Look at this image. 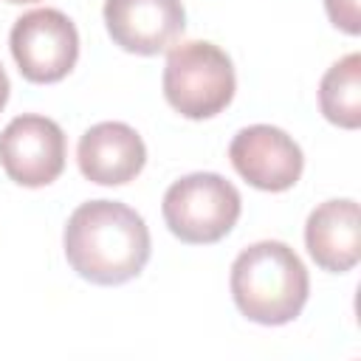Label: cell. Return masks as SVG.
Instances as JSON below:
<instances>
[{
  "mask_svg": "<svg viewBox=\"0 0 361 361\" xmlns=\"http://www.w3.org/2000/svg\"><path fill=\"white\" fill-rule=\"evenodd\" d=\"M68 265L93 285H124L149 259L144 217L118 200H87L73 209L62 234Z\"/></svg>",
  "mask_w": 361,
  "mask_h": 361,
  "instance_id": "1",
  "label": "cell"
},
{
  "mask_svg": "<svg viewBox=\"0 0 361 361\" xmlns=\"http://www.w3.org/2000/svg\"><path fill=\"white\" fill-rule=\"evenodd\" d=\"M310 293L307 268L299 254L279 240L243 248L231 265V296L237 310L265 327L293 322Z\"/></svg>",
  "mask_w": 361,
  "mask_h": 361,
  "instance_id": "2",
  "label": "cell"
},
{
  "mask_svg": "<svg viewBox=\"0 0 361 361\" xmlns=\"http://www.w3.org/2000/svg\"><path fill=\"white\" fill-rule=\"evenodd\" d=\"M237 90V76L228 54L206 39H192L169 48L164 65V99L183 118L200 121L223 113Z\"/></svg>",
  "mask_w": 361,
  "mask_h": 361,
  "instance_id": "3",
  "label": "cell"
},
{
  "mask_svg": "<svg viewBox=\"0 0 361 361\" xmlns=\"http://www.w3.org/2000/svg\"><path fill=\"white\" fill-rule=\"evenodd\" d=\"M240 192L217 172H192L164 192V223L189 245H212L223 240L240 220Z\"/></svg>",
  "mask_w": 361,
  "mask_h": 361,
  "instance_id": "4",
  "label": "cell"
},
{
  "mask_svg": "<svg viewBox=\"0 0 361 361\" xmlns=\"http://www.w3.org/2000/svg\"><path fill=\"white\" fill-rule=\"evenodd\" d=\"M8 45L23 79L34 85L65 79L79 59V31L59 8H34L23 14L11 25Z\"/></svg>",
  "mask_w": 361,
  "mask_h": 361,
  "instance_id": "5",
  "label": "cell"
},
{
  "mask_svg": "<svg viewBox=\"0 0 361 361\" xmlns=\"http://www.w3.org/2000/svg\"><path fill=\"white\" fill-rule=\"evenodd\" d=\"M68 141L62 127L37 113L11 118L0 133V164L6 175L28 189L54 183L65 169Z\"/></svg>",
  "mask_w": 361,
  "mask_h": 361,
  "instance_id": "6",
  "label": "cell"
},
{
  "mask_svg": "<svg viewBox=\"0 0 361 361\" xmlns=\"http://www.w3.org/2000/svg\"><path fill=\"white\" fill-rule=\"evenodd\" d=\"M228 158L237 175L262 192H285L296 186L305 169L299 144L271 124L243 127L228 144Z\"/></svg>",
  "mask_w": 361,
  "mask_h": 361,
  "instance_id": "7",
  "label": "cell"
},
{
  "mask_svg": "<svg viewBox=\"0 0 361 361\" xmlns=\"http://www.w3.org/2000/svg\"><path fill=\"white\" fill-rule=\"evenodd\" d=\"M102 14L110 39L138 56L169 51L186 28L180 0H104Z\"/></svg>",
  "mask_w": 361,
  "mask_h": 361,
  "instance_id": "8",
  "label": "cell"
},
{
  "mask_svg": "<svg viewBox=\"0 0 361 361\" xmlns=\"http://www.w3.org/2000/svg\"><path fill=\"white\" fill-rule=\"evenodd\" d=\"M79 172L99 186H124L147 164L141 135L124 121H102L82 133L76 147Z\"/></svg>",
  "mask_w": 361,
  "mask_h": 361,
  "instance_id": "9",
  "label": "cell"
},
{
  "mask_svg": "<svg viewBox=\"0 0 361 361\" xmlns=\"http://www.w3.org/2000/svg\"><path fill=\"white\" fill-rule=\"evenodd\" d=\"M305 245L313 262L330 274H347L361 259L358 203L350 197L319 203L305 223Z\"/></svg>",
  "mask_w": 361,
  "mask_h": 361,
  "instance_id": "10",
  "label": "cell"
},
{
  "mask_svg": "<svg viewBox=\"0 0 361 361\" xmlns=\"http://www.w3.org/2000/svg\"><path fill=\"white\" fill-rule=\"evenodd\" d=\"M322 116L344 130H358L361 124V54H347L333 62L319 85Z\"/></svg>",
  "mask_w": 361,
  "mask_h": 361,
  "instance_id": "11",
  "label": "cell"
},
{
  "mask_svg": "<svg viewBox=\"0 0 361 361\" xmlns=\"http://www.w3.org/2000/svg\"><path fill=\"white\" fill-rule=\"evenodd\" d=\"M324 11L336 28L344 34H361V14H358V0H324Z\"/></svg>",
  "mask_w": 361,
  "mask_h": 361,
  "instance_id": "12",
  "label": "cell"
},
{
  "mask_svg": "<svg viewBox=\"0 0 361 361\" xmlns=\"http://www.w3.org/2000/svg\"><path fill=\"white\" fill-rule=\"evenodd\" d=\"M8 90H11V85H8V76H6V71H3V65H0V110H3L6 102H8Z\"/></svg>",
  "mask_w": 361,
  "mask_h": 361,
  "instance_id": "13",
  "label": "cell"
},
{
  "mask_svg": "<svg viewBox=\"0 0 361 361\" xmlns=\"http://www.w3.org/2000/svg\"><path fill=\"white\" fill-rule=\"evenodd\" d=\"M6 3H39V0H6Z\"/></svg>",
  "mask_w": 361,
  "mask_h": 361,
  "instance_id": "14",
  "label": "cell"
}]
</instances>
